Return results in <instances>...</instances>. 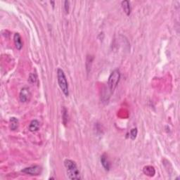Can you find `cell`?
Wrapping results in <instances>:
<instances>
[{
  "instance_id": "7",
  "label": "cell",
  "mask_w": 180,
  "mask_h": 180,
  "mask_svg": "<svg viewBox=\"0 0 180 180\" xmlns=\"http://www.w3.org/2000/svg\"><path fill=\"white\" fill-rule=\"evenodd\" d=\"M14 41L17 49L21 50L22 47H23V42H22V38L19 33H15L14 36Z\"/></svg>"
},
{
  "instance_id": "3",
  "label": "cell",
  "mask_w": 180,
  "mask_h": 180,
  "mask_svg": "<svg viewBox=\"0 0 180 180\" xmlns=\"http://www.w3.org/2000/svg\"><path fill=\"white\" fill-rule=\"evenodd\" d=\"M121 79V73L118 70H113L110 73L109 77L108 80V88L110 94H112L114 92L115 88L117 87V84H118Z\"/></svg>"
},
{
  "instance_id": "1",
  "label": "cell",
  "mask_w": 180,
  "mask_h": 180,
  "mask_svg": "<svg viewBox=\"0 0 180 180\" xmlns=\"http://www.w3.org/2000/svg\"><path fill=\"white\" fill-rule=\"evenodd\" d=\"M64 165L67 170L68 178L70 179H81L80 173L75 162L69 159H66L64 161Z\"/></svg>"
},
{
  "instance_id": "13",
  "label": "cell",
  "mask_w": 180,
  "mask_h": 180,
  "mask_svg": "<svg viewBox=\"0 0 180 180\" xmlns=\"http://www.w3.org/2000/svg\"><path fill=\"white\" fill-rule=\"evenodd\" d=\"M137 132H138V131H137V128H132V130H131L130 134V137L131 139L134 140V139H136L137 135Z\"/></svg>"
},
{
  "instance_id": "14",
  "label": "cell",
  "mask_w": 180,
  "mask_h": 180,
  "mask_svg": "<svg viewBox=\"0 0 180 180\" xmlns=\"http://www.w3.org/2000/svg\"><path fill=\"white\" fill-rule=\"evenodd\" d=\"M37 75L35 74H33V73L32 74H31L30 75V77H29V80H30V83H35V82L37 81Z\"/></svg>"
},
{
  "instance_id": "15",
  "label": "cell",
  "mask_w": 180,
  "mask_h": 180,
  "mask_svg": "<svg viewBox=\"0 0 180 180\" xmlns=\"http://www.w3.org/2000/svg\"><path fill=\"white\" fill-rule=\"evenodd\" d=\"M69 2L68 1H65L64 2V8H65V11L66 13L68 12L69 11Z\"/></svg>"
},
{
  "instance_id": "8",
  "label": "cell",
  "mask_w": 180,
  "mask_h": 180,
  "mask_svg": "<svg viewBox=\"0 0 180 180\" xmlns=\"http://www.w3.org/2000/svg\"><path fill=\"white\" fill-rule=\"evenodd\" d=\"M101 163L103 168L105 169L106 171H109L110 169V164L108 161V157L106 156V154H103L101 156Z\"/></svg>"
},
{
  "instance_id": "12",
  "label": "cell",
  "mask_w": 180,
  "mask_h": 180,
  "mask_svg": "<svg viewBox=\"0 0 180 180\" xmlns=\"http://www.w3.org/2000/svg\"><path fill=\"white\" fill-rule=\"evenodd\" d=\"M62 117H63V123L64 125H66L67 124V122H68V113H67V110H66V108H63V110H62Z\"/></svg>"
},
{
  "instance_id": "2",
  "label": "cell",
  "mask_w": 180,
  "mask_h": 180,
  "mask_svg": "<svg viewBox=\"0 0 180 180\" xmlns=\"http://www.w3.org/2000/svg\"><path fill=\"white\" fill-rule=\"evenodd\" d=\"M57 80L59 83V87L61 88L62 92L66 97L69 96V88H68V83L66 79V75L63 70L59 68L57 70Z\"/></svg>"
},
{
  "instance_id": "11",
  "label": "cell",
  "mask_w": 180,
  "mask_h": 180,
  "mask_svg": "<svg viewBox=\"0 0 180 180\" xmlns=\"http://www.w3.org/2000/svg\"><path fill=\"white\" fill-rule=\"evenodd\" d=\"M39 129V123L37 120H34L31 122L29 126V130L30 132H36Z\"/></svg>"
},
{
  "instance_id": "10",
  "label": "cell",
  "mask_w": 180,
  "mask_h": 180,
  "mask_svg": "<svg viewBox=\"0 0 180 180\" xmlns=\"http://www.w3.org/2000/svg\"><path fill=\"white\" fill-rule=\"evenodd\" d=\"M10 128L11 130L13 131L16 130L18 128H19V120L17 118H15L14 117H12L10 118Z\"/></svg>"
},
{
  "instance_id": "6",
  "label": "cell",
  "mask_w": 180,
  "mask_h": 180,
  "mask_svg": "<svg viewBox=\"0 0 180 180\" xmlns=\"http://www.w3.org/2000/svg\"><path fill=\"white\" fill-rule=\"evenodd\" d=\"M143 172L146 176L152 177L155 176V170L151 165H146L143 168Z\"/></svg>"
},
{
  "instance_id": "9",
  "label": "cell",
  "mask_w": 180,
  "mask_h": 180,
  "mask_svg": "<svg viewBox=\"0 0 180 180\" xmlns=\"http://www.w3.org/2000/svg\"><path fill=\"white\" fill-rule=\"evenodd\" d=\"M121 5L122 8H123L124 12L125 13L126 15H130L131 14V6L130 2L127 1V0H125V1H123L121 2Z\"/></svg>"
},
{
  "instance_id": "4",
  "label": "cell",
  "mask_w": 180,
  "mask_h": 180,
  "mask_svg": "<svg viewBox=\"0 0 180 180\" xmlns=\"http://www.w3.org/2000/svg\"><path fill=\"white\" fill-rule=\"evenodd\" d=\"M22 172L25 173L31 176H37L39 175L42 172V168L39 165H33L28 167V168H24L22 170Z\"/></svg>"
},
{
  "instance_id": "5",
  "label": "cell",
  "mask_w": 180,
  "mask_h": 180,
  "mask_svg": "<svg viewBox=\"0 0 180 180\" xmlns=\"http://www.w3.org/2000/svg\"><path fill=\"white\" fill-rule=\"evenodd\" d=\"M31 97V93L28 87H23L20 92L19 99L22 103H25L30 101Z\"/></svg>"
}]
</instances>
